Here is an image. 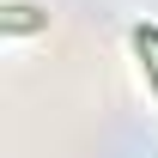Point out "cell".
I'll use <instances>...</instances> for the list:
<instances>
[{
    "instance_id": "6da1fadb",
    "label": "cell",
    "mask_w": 158,
    "mask_h": 158,
    "mask_svg": "<svg viewBox=\"0 0 158 158\" xmlns=\"http://www.w3.org/2000/svg\"><path fill=\"white\" fill-rule=\"evenodd\" d=\"M134 43H140V55H146V79L158 85V31H152V24H140V31H134Z\"/></svg>"
},
{
    "instance_id": "7a4b0ae2",
    "label": "cell",
    "mask_w": 158,
    "mask_h": 158,
    "mask_svg": "<svg viewBox=\"0 0 158 158\" xmlns=\"http://www.w3.org/2000/svg\"><path fill=\"white\" fill-rule=\"evenodd\" d=\"M6 24H12V31H31V24H37V6H6Z\"/></svg>"
}]
</instances>
